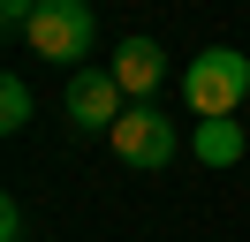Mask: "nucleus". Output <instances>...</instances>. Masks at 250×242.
Instances as JSON below:
<instances>
[{"label":"nucleus","instance_id":"1","mask_svg":"<svg viewBox=\"0 0 250 242\" xmlns=\"http://www.w3.org/2000/svg\"><path fill=\"white\" fill-rule=\"evenodd\" d=\"M243 99H250V53H235V45H205V53L182 68V106L197 121L235 114Z\"/></svg>","mask_w":250,"mask_h":242},{"label":"nucleus","instance_id":"2","mask_svg":"<svg viewBox=\"0 0 250 242\" xmlns=\"http://www.w3.org/2000/svg\"><path fill=\"white\" fill-rule=\"evenodd\" d=\"M38 60H61V68H91V45H99V15L91 0H38L31 30H23Z\"/></svg>","mask_w":250,"mask_h":242},{"label":"nucleus","instance_id":"3","mask_svg":"<svg viewBox=\"0 0 250 242\" xmlns=\"http://www.w3.org/2000/svg\"><path fill=\"white\" fill-rule=\"evenodd\" d=\"M106 144H114V159L122 166H137V174H167L174 166V151H182V136H174V121L159 114L152 99H137L122 121L106 129Z\"/></svg>","mask_w":250,"mask_h":242},{"label":"nucleus","instance_id":"4","mask_svg":"<svg viewBox=\"0 0 250 242\" xmlns=\"http://www.w3.org/2000/svg\"><path fill=\"white\" fill-rule=\"evenodd\" d=\"M129 106H137V99H129L122 83H114V68H68V91H61V114L76 121L83 136H106L114 121L129 114Z\"/></svg>","mask_w":250,"mask_h":242},{"label":"nucleus","instance_id":"5","mask_svg":"<svg viewBox=\"0 0 250 242\" xmlns=\"http://www.w3.org/2000/svg\"><path fill=\"white\" fill-rule=\"evenodd\" d=\"M106 68H114V83H122L129 99H152V91L167 83V53H159V38H122Z\"/></svg>","mask_w":250,"mask_h":242},{"label":"nucleus","instance_id":"6","mask_svg":"<svg viewBox=\"0 0 250 242\" xmlns=\"http://www.w3.org/2000/svg\"><path fill=\"white\" fill-rule=\"evenodd\" d=\"M197 159L205 166H235V159H243V121H235V114L197 121Z\"/></svg>","mask_w":250,"mask_h":242},{"label":"nucleus","instance_id":"7","mask_svg":"<svg viewBox=\"0 0 250 242\" xmlns=\"http://www.w3.org/2000/svg\"><path fill=\"white\" fill-rule=\"evenodd\" d=\"M23 121H31V83H23V76H0V129L16 136Z\"/></svg>","mask_w":250,"mask_h":242},{"label":"nucleus","instance_id":"8","mask_svg":"<svg viewBox=\"0 0 250 242\" xmlns=\"http://www.w3.org/2000/svg\"><path fill=\"white\" fill-rule=\"evenodd\" d=\"M31 15H38V0H0V30H8V38H23Z\"/></svg>","mask_w":250,"mask_h":242},{"label":"nucleus","instance_id":"9","mask_svg":"<svg viewBox=\"0 0 250 242\" xmlns=\"http://www.w3.org/2000/svg\"><path fill=\"white\" fill-rule=\"evenodd\" d=\"M0 242H23V204H16V197L0 204Z\"/></svg>","mask_w":250,"mask_h":242}]
</instances>
